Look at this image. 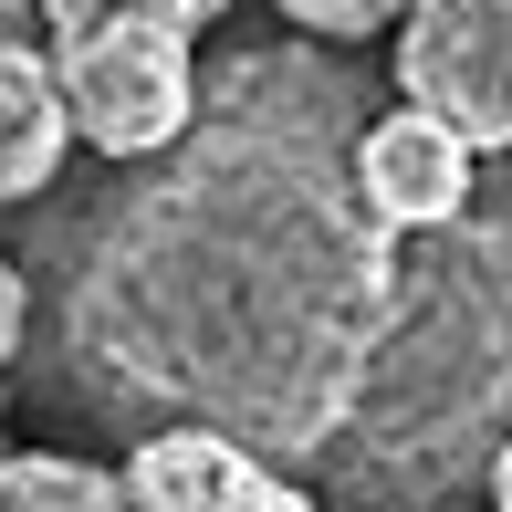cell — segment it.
<instances>
[{
  "instance_id": "8992f818",
  "label": "cell",
  "mask_w": 512,
  "mask_h": 512,
  "mask_svg": "<svg viewBox=\"0 0 512 512\" xmlns=\"http://www.w3.org/2000/svg\"><path fill=\"white\" fill-rule=\"evenodd\" d=\"M115 471H126L136 512H324V492L304 471L262 460L230 429H147Z\"/></svg>"
},
{
  "instance_id": "6da1fadb",
  "label": "cell",
  "mask_w": 512,
  "mask_h": 512,
  "mask_svg": "<svg viewBox=\"0 0 512 512\" xmlns=\"http://www.w3.org/2000/svg\"><path fill=\"white\" fill-rule=\"evenodd\" d=\"M366 74L335 42H241L168 157L105 189L63 262V356L147 429H230L314 471L387 345L398 251L356 199Z\"/></svg>"
},
{
  "instance_id": "7a4b0ae2",
  "label": "cell",
  "mask_w": 512,
  "mask_h": 512,
  "mask_svg": "<svg viewBox=\"0 0 512 512\" xmlns=\"http://www.w3.org/2000/svg\"><path fill=\"white\" fill-rule=\"evenodd\" d=\"M512 450V189L398 251L387 345L314 481L345 512H439Z\"/></svg>"
},
{
  "instance_id": "ba28073f",
  "label": "cell",
  "mask_w": 512,
  "mask_h": 512,
  "mask_svg": "<svg viewBox=\"0 0 512 512\" xmlns=\"http://www.w3.org/2000/svg\"><path fill=\"white\" fill-rule=\"evenodd\" d=\"M0 512H136L126 471L84 450H0Z\"/></svg>"
},
{
  "instance_id": "52a82bcc",
  "label": "cell",
  "mask_w": 512,
  "mask_h": 512,
  "mask_svg": "<svg viewBox=\"0 0 512 512\" xmlns=\"http://www.w3.org/2000/svg\"><path fill=\"white\" fill-rule=\"evenodd\" d=\"M74 157V115L53 74V11L42 0H0V209L42 199Z\"/></svg>"
},
{
  "instance_id": "7c38bea8",
  "label": "cell",
  "mask_w": 512,
  "mask_h": 512,
  "mask_svg": "<svg viewBox=\"0 0 512 512\" xmlns=\"http://www.w3.org/2000/svg\"><path fill=\"white\" fill-rule=\"evenodd\" d=\"M481 492H492V512H512V450L492 460V481H481Z\"/></svg>"
},
{
  "instance_id": "277c9868",
  "label": "cell",
  "mask_w": 512,
  "mask_h": 512,
  "mask_svg": "<svg viewBox=\"0 0 512 512\" xmlns=\"http://www.w3.org/2000/svg\"><path fill=\"white\" fill-rule=\"evenodd\" d=\"M398 105L460 126L481 157L512 147V0H408L387 32Z\"/></svg>"
},
{
  "instance_id": "3957f363",
  "label": "cell",
  "mask_w": 512,
  "mask_h": 512,
  "mask_svg": "<svg viewBox=\"0 0 512 512\" xmlns=\"http://www.w3.org/2000/svg\"><path fill=\"white\" fill-rule=\"evenodd\" d=\"M53 74H63L74 147H95L105 168L168 157L209 105L199 32H178V21H74V32H53Z\"/></svg>"
},
{
  "instance_id": "8fae6325",
  "label": "cell",
  "mask_w": 512,
  "mask_h": 512,
  "mask_svg": "<svg viewBox=\"0 0 512 512\" xmlns=\"http://www.w3.org/2000/svg\"><path fill=\"white\" fill-rule=\"evenodd\" d=\"M21 345H32V272L21 251H0V377L21 366Z\"/></svg>"
},
{
  "instance_id": "5b68a950",
  "label": "cell",
  "mask_w": 512,
  "mask_h": 512,
  "mask_svg": "<svg viewBox=\"0 0 512 512\" xmlns=\"http://www.w3.org/2000/svg\"><path fill=\"white\" fill-rule=\"evenodd\" d=\"M356 199L387 241H429V230L471 220L481 147L460 126H439V115H418V105H387V115L356 126Z\"/></svg>"
},
{
  "instance_id": "9c48e42d",
  "label": "cell",
  "mask_w": 512,
  "mask_h": 512,
  "mask_svg": "<svg viewBox=\"0 0 512 512\" xmlns=\"http://www.w3.org/2000/svg\"><path fill=\"white\" fill-rule=\"evenodd\" d=\"M283 11V32H304V42H377V32H398V11L408 0H272Z\"/></svg>"
},
{
  "instance_id": "30bf717a",
  "label": "cell",
  "mask_w": 512,
  "mask_h": 512,
  "mask_svg": "<svg viewBox=\"0 0 512 512\" xmlns=\"http://www.w3.org/2000/svg\"><path fill=\"white\" fill-rule=\"evenodd\" d=\"M42 11H53V32H74V21H178V32H209L230 0H42Z\"/></svg>"
}]
</instances>
